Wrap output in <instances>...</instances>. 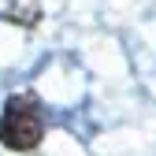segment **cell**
<instances>
[{
    "label": "cell",
    "mask_w": 156,
    "mask_h": 156,
    "mask_svg": "<svg viewBox=\"0 0 156 156\" xmlns=\"http://www.w3.org/2000/svg\"><path fill=\"white\" fill-rule=\"evenodd\" d=\"M45 138V112L37 104V97L19 93L4 104L0 115V145L11 152H34Z\"/></svg>",
    "instance_id": "obj_1"
}]
</instances>
